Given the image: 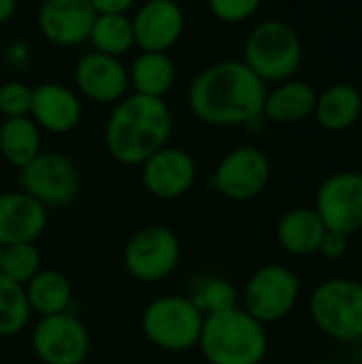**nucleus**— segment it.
Wrapping results in <instances>:
<instances>
[{
    "label": "nucleus",
    "mask_w": 362,
    "mask_h": 364,
    "mask_svg": "<svg viewBox=\"0 0 362 364\" xmlns=\"http://www.w3.org/2000/svg\"><path fill=\"white\" fill-rule=\"evenodd\" d=\"M205 314L188 294H162L149 301L141 314V331L145 339L171 354L196 350Z\"/></svg>",
    "instance_id": "nucleus-6"
},
{
    "label": "nucleus",
    "mask_w": 362,
    "mask_h": 364,
    "mask_svg": "<svg viewBox=\"0 0 362 364\" xmlns=\"http://www.w3.org/2000/svg\"><path fill=\"white\" fill-rule=\"evenodd\" d=\"M326 232L324 222L312 207H294L288 209L275 226L277 245L297 258L314 256L320 250L322 237Z\"/></svg>",
    "instance_id": "nucleus-20"
},
{
    "label": "nucleus",
    "mask_w": 362,
    "mask_h": 364,
    "mask_svg": "<svg viewBox=\"0 0 362 364\" xmlns=\"http://www.w3.org/2000/svg\"><path fill=\"white\" fill-rule=\"evenodd\" d=\"M196 350L207 364H262L269 354V333L239 305L205 316Z\"/></svg>",
    "instance_id": "nucleus-3"
},
{
    "label": "nucleus",
    "mask_w": 362,
    "mask_h": 364,
    "mask_svg": "<svg viewBox=\"0 0 362 364\" xmlns=\"http://www.w3.org/2000/svg\"><path fill=\"white\" fill-rule=\"evenodd\" d=\"M32 320L23 286L0 275V339L21 335Z\"/></svg>",
    "instance_id": "nucleus-27"
},
{
    "label": "nucleus",
    "mask_w": 362,
    "mask_h": 364,
    "mask_svg": "<svg viewBox=\"0 0 362 364\" xmlns=\"http://www.w3.org/2000/svg\"><path fill=\"white\" fill-rule=\"evenodd\" d=\"M348 241L350 237L348 235H341V232H333V230H326L324 237H322V243H320V250L318 254H322L326 260H341L346 254H348Z\"/></svg>",
    "instance_id": "nucleus-31"
},
{
    "label": "nucleus",
    "mask_w": 362,
    "mask_h": 364,
    "mask_svg": "<svg viewBox=\"0 0 362 364\" xmlns=\"http://www.w3.org/2000/svg\"><path fill=\"white\" fill-rule=\"evenodd\" d=\"M0 260H2V245H0Z\"/></svg>",
    "instance_id": "nucleus-36"
},
{
    "label": "nucleus",
    "mask_w": 362,
    "mask_h": 364,
    "mask_svg": "<svg viewBox=\"0 0 362 364\" xmlns=\"http://www.w3.org/2000/svg\"><path fill=\"white\" fill-rule=\"evenodd\" d=\"M301 299L299 275L284 264H265L256 269L243 286L239 305L269 326L288 318Z\"/></svg>",
    "instance_id": "nucleus-8"
},
{
    "label": "nucleus",
    "mask_w": 362,
    "mask_h": 364,
    "mask_svg": "<svg viewBox=\"0 0 362 364\" xmlns=\"http://www.w3.org/2000/svg\"><path fill=\"white\" fill-rule=\"evenodd\" d=\"M361 282H362V267H361Z\"/></svg>",
    "instance_id": "nucleus-37"
},
{
    "label": "nucleus",
    "mask_w": 362,
    "mask_h": 364,
    "mask_svg": "<svg viewBox=\"0 0 362 364\" xmlns=\"http://www.w3.org/2000/svg\"><path fill=\"white\" fill-rule=\"evenodd\" d=\"M134 45L141 51H171L183 36L186 13L175 0H145L132 15Z\"/></svg>",
    "instance_id": "nucleus-15"
},
{
    "label": "nucleus",
    "mask_w": 362,
    "mask_h": 364,
    "mask_svg": "<svg viewBox=\"0 0 362 364\" xmlns=\"http://www.w3.org/2000/svg\"><path fill=\"white\" fill-rule=\"evenodd\" d=\"M139 171L145 192L158 200H177L186 196L198 177L194 156L171 143L151 154Z\"/></svg>",
    "instance_id": "nucleus-13"
},
{
    "label": "nucleus",
    "mask_w": 362,
    "mask_h": 364,
    "mask_svg": "<svg viewBox=\"0 0 362 364\" xmlns=\"http://www.w3.org/2000/svg\"><path fill=\"white\" fill-rule=\"evenodd\" d=\"M49 224V209L21 190L0 194V245L36 243Z\"/></svg>",
    "instance_id": "nucleus-18"
},
{
    "label": "nucleus",
    "mask_w": 362,
    "mask_h": 364,
    "mask_svg": "<svg viewBox=\"0 0 362 364\" xmlns=\"http://www.w3.org/2000/svg\"><path fill=\"white\" fill-rule=\"evenodd\" d=\"M207 6L218 21L235 26L252 19L260 11L262 0H207Z\"/></svg>",
    "instance_id": "nucleus-30"
},
{
    "label": "nucleus",
    "mask_w": 362,
    "mask_h": 364,
    "mask_svg": "<svg viewBox=\"0 0 362 364\" xmlns=\"http://www.w3.org/2000/svg\"><path fill=\"white\" fill-rule=\"evenodd\" d=\"M267 83L243 60H220L205 66L188 87L192 115L215 128L252 126L262 122Z\"/></svg>",
    "instance_id": "nucleus-1"
},
{
    "label": "nucleus",
    "mask_w": 362,
    "mask_h": 364,
    "mask_svg": "<svg viewBox=\"0 0 362 364\" xmlns=\"http://www.w3.org/2000/svg\"><path fill=\"white\" fill-rule=\"evenodd\" d=\"M26 299L32 316L45 318L55 314H66L73 307L75 290L70 279L58 269H41L26 286Z\"/></svg>",
    "instance_id": "nucleus-23"
},
{
    "label": "nucleus",
    "mask_w": 362,
    "mask_h": 364,
    "mask_svg": "<svg viewBox=\"0 0 362 364\" xmlns=\"http://www.w3.org/2000/svg\"><path fill=\"white\" fill-rule=\"evenodd\" d=\"M314 326L333 341H362V282L352 277H329L320 282L307 301Z\"/></svg>",
    "instance_id": "nucleus-5"
},
{
    "label": "nucleus",
    "mask_w": 362,
    "mask_h": 364,
    "mask_svg": "<svg viewBox=\"0 0 362 364\" xmlns=\"http://www.w3.org/2000/svg\"><path fill=\"white\" fill-rule=\"evenodd\" d=\"M362 115V94L352 83H333L316 98L314 119L326 132H346Z\"/></svg>",
    "instance_id": "nucleus-21"
},
{
    "label": "nucleus",
    "mask_w": 362,
    "mask_h": 364,
    "mask_svg": "<svg viewBox=\"0 0 362 364\" xmlns=\"http://www.w3.org/2000/svg\"><path fill=\"white\" fill-rule=\"evenodd\" d=\"M43 151V132L30 115L6 117L0 124V156L13 168H23Z\"/></svg>",
    "instance_id": "nucleus-24"
},
{
    "label": "nucleus",
    "mask_w": 362,
    "mask_h": 364,
    "mask_svg": "<svg viewBox=\"0 0 362 364\" xmlns=\"http://www.w3.org/2000/svg\"><path fill=\"white\" fill-rule=\"evenodd\" d=\"M90 4L96 11V15H107V13L128 15V11L137 4V0H90Z\"/></svg>",
    "instance_id": "nucleus-32"
},
{
    "label": "nucleus",
    "mask_w": 362,
    "mask_h": 364,
    "mask_svg": "<svg viewBox=\"0 0 362 364\" xmlns=\"http://www.w3.org/2000/svg\"><path fill=\"white\" fill-rule=\"evenodd\" d=\"M77 94L96 105H115L130 94L128 66L119 58L98 51H85L73 70Z\"/></svg>",
    "instance_id": "nucleus-14"
},
{
    "label": "nucleus",
    "mask_w": 362,
    "mask_h": 364,
    "mask_svg": "<svg viewBox=\"0 0 362 364\" xmlns=\"http://www.w3.org/2000/svg\"><path fill=\"white\" fill-rule=\"evenodd\" d=\"M188 296L205 316L239 307L241 301V292L237 290V286L222 275H201L192 284Z\"/></svg>",
    "instance_id": "nucleus-26"
},
{
    "label": "nucleus",
    "mask_w": 362,
    "mask_h": 364,
    "mask_svg": "<svg viewBox=\"0 0 362 364\" xmlns=\"http://www.w3.org/2000/svg\"><path fill=\"white\" fill-rule=\"evenodd\" d=\"M34 356L43 364H83L92 352V337L73 311L38 318L30 333Z\"/></svg>",
    "instance_id": "nucleus-10"
},
{
    "label": "nucleus",
    "mask_w": 362,
    "mask_h": 364,
    "mask_svg": "<svg viewBox=\"0 0 362 364\" xmlns=\"http://www.w3.org/2000/svg\"><path fill=\"white\" fill-rule=\"evenodd\" d=\"M30 117L41 128V132L68 134L83 119L81 96L64 83L43 81L32 87Z\"/></svg>",
    "instance_id": "nucleus-17"
},
{
    "label": "nucleus",
    "mask_w": 362,
    "mask_h": 364,
    "mask_svg": "<svg viewBox=\"0 0 362 364\" xmlns=\"http://www.w3.org/2000/svg\"><path fill=\"white\" fill-rule=\"evenodd\" d=\"M87 43L92 45L94 51L122 60L126 53H130L137 47L132 17L119 13L96 15Z\"/></svg>",
    "instance_id": "nucleus-25"
},
{
    "label": "nucleus",
    "mask_w": 362,
    "mask_h": 364,
    "mask_svg": "<svg viewBox=\"0 0 362 364\" xmlns=\"http://www.w3.org/2000/svg\"><path fill=\"white\" fill-rule=\"evenodd\" d=\"M43 269V256L36 243H17L2 247L0 275L6 279L26 286Z\"/></svg>",
    "instance_id": "nucleus-28"
},
{
    "label": "nucleus",
    "mask_w": 362,
    "mask_h": 364,
    "mask_svg": "<svg viewBox=\"0 0 362 364\" xmlns=\"http://www.w3.org/2000/svg\"><path fill=\"white\" fill-rule=\"evenodd\" d=\"M32 105V87L23 81H6L0 85V115L6 117H23L30 115Z\"/></svg>",
    "instance_id": "nucleus-29"
},
{
    "label": "nucleus",
    "mask_w": 362,
    "mask_h": 364,
    "mask_svg": "<svg viewBox=\"0 0 362 364\" xmlns=\"http://www.w3.org/2000/svg\"><path fill=\"white\" fill-rule=\"evenodd\" d=\"M126 273L139 284H160L181 264V241L162 224L139 228L122 250Z\"/></svg>",
    "instance_id": "nucleus-7"
},
{
    "label": "nucleus",
    "mask_w": 362,
    "mask_h": 364,
    "mask_svg": "<svg viewBox=\"0 0 362 364\" xmlns=\"http://www.w3.org/2000/svg\"><path fill=\"white\" fill-rule=\"evenodd\" d=\"M17 183L21 192L47 209H60L75 203L81 188V177L68 156L60 151H41L17 171Z\"/></svg>",
    "instance_id": "nucleus-9"
},
{
    "label": "nucleus",
    "mask_w": 362,
    "mask_h": 364,
    "mask_svg": "<svg viewBox=\"0 0 362 364\" xmlns=\"http://www.w3.org/2000/svg\"><path fill=\"white\" fill-rule=\"evenodd\" d=\"M318 92L301 79H286L267 90L262 117L271 124L292 126L314 115Z\"/></svg>",
    "instance_id": "nucleus-19"
},
{
    "label": "nucleus",
    "mask_w": 362,
    "mask_h": 364,
    "mask_svg": "<svg viewBox=\"0 0 362 364\" xmlns=\"http://www.w3.org/2000/svg\"><path fill=\"white\" fill-rule=\"evenodd\" d=\"M358 239H361V254H362V228L358 230Z\"/></svg>",
    "instance_id": "nucleus-34"
},
{
    "label": "nucleus",
    "mask_w": 362,
    "mask_h": 364,
    "mask_svg": "<svg viewBox=\"0 0 362 364\" xmlns=\"http://www.w3.org/2000/svg\"><path fill=\"white\" fill-rule=\"evenodd\" d=\"M316 213L326 230L358 235L362 228V171H339L329 175L316 190Z\"/></svg>",
    "instance_id": "nucleus-12"
},
{
    "label": "nucleus",
    "mask_w": 362,
    "mask_h": 364,
    "mask_svg": "<svg viewBox=\"0 0 362 364\" xmlns=\"http://www.w3.org/2000/svg\"><path fill=\"white\" fill-rule=\"evenodd\" d=\"M17 11V0H0V26L11 21Z\"/></svg>",
    "instance_id": "nucleus-33"
},
{
    "label": "nucleus",
    "mask_w": 362,
    "mask_h": 364,
    "mask_svg": "<svg viewBox=\"0 0 362 364\" xmlns=\"http://www.w3.org/2000/svg\"><path fill=\"white\" fill-rule=\"evenodd\" d=\"M128 79L130 92L149 98H164L175 85L177 66L166 51H139L128 66Z\"/></svg>",
    "instance_id": "nucleus-22"
},
{
    "label": "nucleus",
    "mask_w": 362,
    "mask_h": 364,
    "mask_svg": "<svg viewBox=\"0 0 362 364\" xmlns=\"http://www.w3.org/2000/svg\"><path fill=\"white\" fill-rule=\"evenodd\" d=\"M175 119L164 98L126 94L113 105L105 122V147L124 166H141L151 154L169 145Z\"/></svg>",
    "instance_id": "nucleus-2"
},
{
    "label": "nucleus",
    "mask_w": 362,
    "mask_h": 364,
    "mask_svg": "<svg viewBox=\"0 0 362 364\" xmlns=\"http://www.w3.org/2000/svg\"><path fill=\"white\" fill-rule=\"evenodd\" d=\"M241 60L265 83H282L301 68L303 41L290 23L262 19L247 32Z\"/></svg>",
    "instance_id": "nucleus-4"
},
{
    "label": "nucleus",
    "mask_w": 362,
    "mask_h": 364,
    "mask_svg": "<svg viewBox=\"0 0 362 364\" xmlns=\"http://www.w3.org/2000/svg\"><path fill=\"white\" fill-rule=\"evenodd\" d=\"M96 11L90 0H43L36 23L45 41L55 47H77L87 43Z\"/></svg>",
    "instance_id": "nucleus-16"
},
{
    "label": "nucleus",
    "mask_w": 362,
    "mask_h": 364,
    "mask_svg": "<svg viewBox=\"0 0 362 364\" xmlns=\"http://www.w3.org/2000/svg\"><path fill=\"white\" fill-rule=\"evenodd\" d=\"M271 181V160L254 145H239L224 154L213 171L215 192L235 203H247L260 196Z\"/></svg>",
    "instance_id": "nucleus-11"
},
{
    "label": "nucleus",
    "mask_w": 362,
    "mask_h": 364,
    "mask_svg": "<svg viewBox=\"0 0 362 364\" xmlns=\"http://www.w3.org/2000/svg\"><path fill=\"white\" fill-rule=\"evenodd\" d=\"M2 192H4V190H2V179H0V194H2Z\"/></svg>",
    "instance_id": "nucleus-35"
}]
</instances>
